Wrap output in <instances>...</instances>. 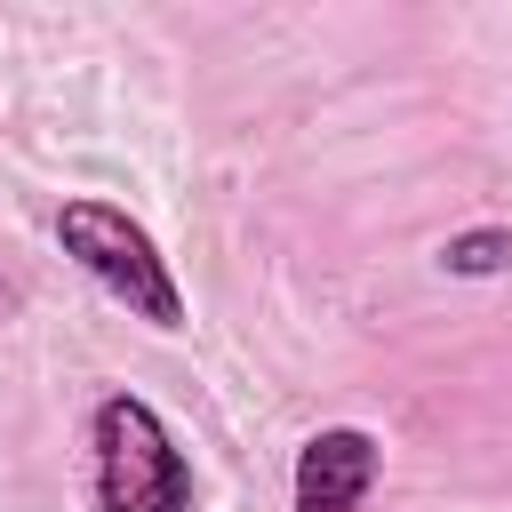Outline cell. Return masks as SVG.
Segmentation results:
<instances>
[{
	"label": "cell",
	"instance_id": "3957f363",
	"mask_svg": "<svg viewBox=\"0 0 512 512\" xmlns=\"http://www.w3.org/2000/svg\"><path fill=\"white\" fill-rule=\"evenodd\" d=\"M376 472H384V448L360 424H328L296 456V512H368Z\"/></svg>",
	"mask_w": 512,
	"mask_h": 512
},
{
	"label": "cell",
	"instance_id": "277c9868",
	"mask_svg": "<svg viewBox=\"0 0 512 512\" xmlns=\"http://www.w3.org/2000/svg\"><path fill=\"white\" fill-rule=\"evenodd\" d=\"M440 264L456 280H488V272H512V224H480V232H456L440 248Z\"/></svg>",
	"mask_w": 512,
	"mask_h": 512
},
{
	"label": "cell",
	"instance_id": "6da1fadb",
	"mask_svg": "<svg viewBox=\"0 0 512 512\" xmlns=\"http://www.w3.org/2000/svg\"><path fill=\"white\" fill-rule=\"evenodd\" d=\"M56 240H64V256H72L112 304H128V312L152 320V328H184L176 272H168V256L152 248V232H144L128 208H112V200H64V208H56Z\"/></svg>",
	"mask_w": 512,
	"mask_h": 512
},
{
	"label": "cell",
	"instance_id": "7a4b0ae2",
	"mask_svg": "<svg viewBox=\"0 0 512 512\" xmlns=\"http://www.w3.org/2000/svg\"><path fill=\"white\" fill-rule=\"evenodd\" d=\"M96 512H192V464L136 392L96 408Z\"/></svg>",
	"mask_w": 512,
	"mask_h": 512
}]
</instances>
